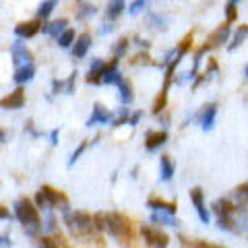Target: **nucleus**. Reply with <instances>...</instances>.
<instances>
[{
	"instance_id": "393cba45",
	"label": "nucleus",
	"mask_w": 248,
	"mask_h": 248,
	"mask_svg": "<svg viewBox=\"0 0 248 248\" xmlns=\"http://www.w3.org/2000/svg\"><path fill=\"white\" fill-rule=\"evenodd\" d=\"M56 4H58V0H44V2L37 6V19L46 21L52 15V11L56 9Z\"/></svg>"
},
{
	"instance_id": "2eb2a0df",
	"label": "nucleus",
	"mask_w": 248,
	"mask_h": 248,
	"mask_svg": "<svg viewBox=\"0 0 248 248\" xmlns=\"http://www.w3.org/2000/svg\"><path fill=\"white\" fill-rule=\"evenodd\" d=\"M124 79V75L118 71V60H114L110 64H106V71H104V77H102V83L104 85H118L120 81Z\"/></svg>"
},
{
	"instance_id": "c03bdc74",
	"label": "nucleus",
	"mask_w": 248,
	"mask_h": 248,
	"mask_svg": "<svg viewBox=\"0 0 248 248\" xmlns=\"http://www.w3.org/2000/svg\"><path fill=\"white\" fill-rule=\"evenodd\" d=\"M0 246H13L9 236H0Z\"/></svg>"
},
{
	"instance_id": "cd10ccee",
	"label": "nucleus",
	"mask_w": 248,
	"mask_h": 248,
	"mask_svg": "<svg viewBox=\"0 0 248 248\" xmlns=\"http://www.w3.org/2000/svg\"><path fill=\"white\" fill-rule=\"evenodd\" d=\"M128 118H130V116H128V108H120V110H118V114H116V118H112V126L114 128H120V126H124V124H128Z\"/></svg>"
},
{
	"instance_id": "473e14b6",
	"label": "nucleus",
	"mask_w": 248,
	"mask_h": 248,
	"mask_svg": "<svg viewBox=\"0 0 248 248\" xmlns=\"http://www.w3.org/2000/svg\"><path fill=\"white\" fill-rule=\"evenodd\" d=\"M87 145H89L87 141H83V143H81V145H79V147H77V149L73 151L71 159H68V168H73V166L77 164V161H79V157H81V155L85 153V149H87Z\"/></svg>"
},
{
	"instance_id": "9d476101",
	"label": "nucleus",
	"mask_w": 248,
	"mask_h": 248,
	"mask_svg": "<svg viewBox=\"0 0 248 248\" xmlns=\"http://www.w3.org/2000/svg\"><path fill=\"white\" fill-rule=\"evenodd\" d=\"M112 118H114V114L108 110L106 106L95 104V106H93V110H91V116L87 118V122H85V126L91 128V126H95V124H110Z\"/></svg>"
},
{
	"instance_id": "423d86ee",
	"label": "nucleus",
	"mask_w": 248,
	"mask_h": 248,
	"mask_svg": "<svg viewBox=\"0 0 248 248\" xmlns=\"http://www.w3.org/2000/svg\"><path fill=\"white\" fill-rule=\"evenodd\" d=\"M188 197H190V203L195 205L197 213H199V219L203 223H209L211 221V213L207 211L205 207V195H203V188H199V186H195V188L188 190Z\"/></svg>"
},
{
	"instance_id": "58836bf2",
	"label": "nucleus",
	"mask_w": 248,
	"mask_h": 248,
	"mask_svg": "<svg viewBox=\"0 0 248 248\" xmlns=\"http://www.w3.org/2000/svg\"><path fill=\"white\" fill-rule=\"evenodd\" d=\"M52 93H64V81H60V79H54L52 81Z\"/></svg>"
},
{
	"instance_id": "e433bc0d",
	"label": "nucleus",
	"mask_w": 248,
	"mask_h": 248,
	"mask_svg": "<svg viewBox=\"0 0 248 248\" xmlns=\"http://www.w3.org/2000/svg\"><path fill=\"white\" fill-rule=\"evenodd\" d=\"M75 83H77V71L64 81V93H66V95H73V93H75Z\"/></svg>"
},
{
	"instance_id": "09e8293b",
	"label": "nucleus",
	"mask_w": 248,
	"mask_h": 248,
	"mask_svg": "<svg viewBox=\"0 0 248 248\" xmlns=\"http://www.w3.org/2000/svg\"><path fill=\"white\" fill-rule=\"evenodd\" d=\"M232 2H236V4H238V2H240V0H232Z\"/></svg>"
},
{
	"instance_id": "6e6552de",
	"label": "nucleus",
	"mask_w": 248,
	"mask_h": 248,
	"mask_svg": "<svg viewBox=\"0 0 248 248\" xmlns=\"http://www.w3.org/2000/svg\"><path fill=\"white\" fill-rule=\"evenodd\" d=\"M42 31V19H33V21H21L15 25V35L19 40H31Z\"/></svg>"
},
{
	"instance_id": "1a4fd4ad",
	"label": "nucleus",
	"mask_w": 248,
	"mask_h": 248,
	"mask_svg": "<svg viewBox=\"0 0 248 248\" xmlns=\"http://www.w3.org/2000/svg\"><path fill=\"white\" fill-rule=\"evenodd\" d=\"M230 33H232V27L230 23H221V25H217V29H213L211 33H209L207 37V46L209 48H219V46H223L228 40H230Z\"/></svg>"
},
{
	"instance_id": "6ab92c4d",
	"label": "nucleus",
	"mask_w": 248,
	"mask_h": 248,
	"mask_svg": "<svg viewBox=\"0 0 248 248\" xmlns=\"http://www.w3.org/2000/svg\"><path fill=\"white\" fill-rule=\"evenodd\" d=\"M174 172H176V168L172 164V159H170V155H161L159 157V178H161V182L172 180Z\"/></svg>"
},
{
	"instance_id": "f8f14e48",
	"label": "nucleus",
	"mask_w": 248,
	"mask_h": 248,
	"mask_svg": "<svg viewBox=\"0 0 248 248\" xmlns=\"http://www.w3.org/2000/svg\"><path fill=\"white\" fill-rule=\"evenodd\" d=\"M215 116H217V104L203 106V110H201L199 116H197L201 128H203V130H213V126H215Z\"/></svg>"
},
{
	"instance_id": "de8ad7c7",
	"label": "nucleus",
	"mask_w": 248,
	"mask_h": 248,
	"mask_svg": "<svg viewBox=\"0 0 248 248\" xmlns=\"http://www.w3.org/2000/svg\"><path fill=\"white\" fill-rule=\"evenodd\" d=\"M244 75H246V81H248V64H246V68H244Z\"/></svg>"
},
{
	"instance_id": "dca6fc26",
	"label": "nucleus",
	"mask_w": 248,
	"mask_h": 248,
	"mask_svg": "<svg viewBox=\"0 0 248 248\" xmlns=\"http://www.w3.org/2000/svg\"><path fill=\"white\" fill-rule=\"evenodd\" d=\"M106 64H108V62H104V60L95 58V60L91 62V66H89V73H87V77H85V81H87V83H91V85H99V83H102L104 71H106Z\"/></svg>"
},
{
	"instance_id": "a211bd4d",
	"label": "nucleus",
	"mask_w": 248,
	"mask_h": 248,
	"mask_svg": "<svg viewBox=\"0 0 248 248\" xmlns=\"http://www.w3.org/2000/svg\"><path fill=\"white\" fill-rule=\"evenodd\" d=\"M33 75H35V64L33 62H27V64H23V66H17L13 79L17 85H25V83H29L31 79H33Z\"/></svg>"
},
{
	"instance_id": "72a5a7b5",
	"label": "nucleus",
	"mask_w": 248,
	"mask_h": 248,
	"mask_svg": "<svg viewBox=\"0 0 248 248\" xmlns=\"http://www.w3.org/2000/svg\"><path fill=\"white\" fill-rule=\"evenodd\" d=\"M130 62H133V64H143V66H145V64H155V62L149 58V54H147V52H139Z\"/></svg>"
},
{
	"instance_id": "4be33fe9",
	"label": "nucleus",
	"mask_w": 248,
	"mask_h": 248,
	"mask_svg": "<svg viewBox=\"0 0 248 248\" xmlns=\"http://www.w3.org/2000/svg\"><path fill=\"white\" fill-rule=\"evenodd\" d=\"M124 9H126V2H124V0H110V2H108V9H106V19L116 21L124 13Z\"/></svg>"
},
{
	"instance_id": "9b49d317",
	"label": "nucleus",
	"mask_w": 248,
	"mask_h": 248,
	"mask_svg": "<svg viewBox=\"0 0 248 248\" xmlns=\"http://www.w3.org/2000/svg\"><path fill=\"white\" fill-rule=\"evenodd\" d=\"M170 139L168 130H149L145 135V149L147 151H157L159 147H164L166 141Z\"/></svg>"
},
{
	"instance_id": "ea45409f",
	"label": "nucleus",
	"mask_w": 248,
	"mask_h": 248,
	"mask_svg": "<svg viewBox=\"0 0 248 248\" xmlns=\"http://www.w3.org/2000/svg\"><path fill=\"white\" fill-rule=\"evenodd\" d=\"M13 213L9 211V207H4V205H0V221H4V219H13Z\"/></svg>"
},
{
	"instance_id": "c85d7f7f",
	"label": "nucleus",
	"mask_w": 248,
	"mask_h": 248,
	"mask_svg": "<svg viewBox=\"0 0 248 248\" xmlns=\"http://www.w3.org/2000/svg\"><path fill=\"white\" fill-rule=\"evenodd\" d=\"M128 46H130V42L126 40V37L118 40V44L114 46V60H122V58H124V54L128 52Z\"/></svg>"
},
{
	"instance_id": "412c9836",
	"label": "nucleus",
	"mask_w": 248,
	"mask_h": 248,
	"mask_svg": "<svg viewBox=\"0 0 248 248\" xmlns=\"http://www.w3.org/2000/svg\"><path fill=\"white\" fill-rule=\"evenodd\" d=\"M147 207H149L151 211H168V213H176L178 211L176 201L174 203H168V201H164V199H149L147 201Z\"/></svg>"
},
{
	"instance_id": "f03ea898",
	"label": "nucleus",
	"mask_w": 248,
	"mask_h": 248,
	"mask_svg": "<svg viewBox=\"0 0 248 248\" xmlns=\"http://www.w3.org/2000/svg\"><path fill=\"white\" fill-rule=\"evenodd\" d=\"M93 223H95L97 232L118 240H130V234H133L128 217H124L122 213H116V211H97L93 215Z\"/></svg>"
},
{
	"instance_id": "a878e982",
	"label": "nucleus",
	"mask_w": 248,
	"mask_h": 248,
	"mask_svg": "<svg viewBox=\"0 0 248 248\" xmlns=\"http://www.w3.org/2000/svg\"><path fill=\"white\" fill-rule=\"evenodd\" d=\"M75 29H71V27H66L62 33L56 37V42H58V46L60 48H71V46L75 44Z\"/></svg>"
},
{
	"instance_id": "7ed1b4c3",
	"label": "nucleus",
	"mask_w": 248,
	"mask_h": 248,
	"mask_svg": "<svg viewBox=\"0 0 248 248\" xmlns=\"http://www.w3.org/2000/svg\"><path fill=\"white\" fill-rule=\"evenodd\" d=\"M62 223L71 232L73 238H87L95 230L93 217L87 211H79V209H66V211H62Z\"/></svg>"
},
{
	"instance_id": "0eeeda50",
	"label": "nucleus",
	"mask_w": 248,
	"mask_h": 248,
	"mask_svg": "<svg viewBox=\"0 0 248 248\" xmlns=\"http://www.w3.org/2000/svg\"><path fill=\"white\" fill-rule=\"evenodd\" d=\"M23 106H25V89H23V85H19L15 91H11L9 95L0 99V110H21Z\"/></svg>"
},
{
	"instance_id": "2f4dec72",
	"label": "nucleus",
	"mask_w": 248,
	"mask_h": 248,
	"mask_svg": "<svg viewBox=\"0 0 248 248\" xmlns=\"http://www.w3.org/2000/svg\"><path fill=\"white\" fill-rule=\"evenodd\" d=\"M190 48H192V33H188V35H184V40L178 44V54H180V56H186V54L190 52Z\"/></svg>"
},
{
	"instance_id": "ddd939ff",
	"label": "nucleus",
	"mask_w": 248,
	"mask_h": 248,
	"mask_svg": "<svg viewBox=\"0 0 248 248\" xmlns=\"http://www.w3.org/2000/svg\"><path fill=\"white\" fill-rule=\"evenodd\" d=\"M11 52H13L15 66H23V64H27V62H33V54L27 50V46L23 44V42H15Z\"/></svg>"
},
{
	"instance_id": "79ce46f5",
	"label": "nucleus",
	"mask_w": 248,
	"mask_h": 248,
	"mask_svg": "<svg viewBox=\"0 0 248 248\" xmlns=\"http://www.w3.org/2000/svg\"><path fill=\"white\" fill-rule=\"evenodd\" d=\"M58 139H60V130L54 128L52 133H50V143H52V145H58Z\"/></svg>"
},
{
	"instance_id": "b1692460",
	"label": "nucleus",
	"mask_w": 248,
	"mask_h": 248,
	"mask_svg": "<svg viewBox=\"0 0 248 248\" xmlns=\"http://www.w3.org/2000/svg\"><path fill=\"white\" fill-rule=\"evenodd\" d=\"M246 37H248V25H240V27L236 29L234 37H232V44H228V50H230V52L238 50L240 46H242V44L246 42Z\"/></svg>"
},
{
	"instance_id": "4468645a",
	"label": "nucleus",
	"mask_w": 248,
	"mask_h": 248,
	"mask_svg": "<svg viewBox=\"0 0 248 248\" xmlns=\"http://www.w3.org/2000/svg\"><path fill=\"white\" fill-rule=\"evenodd\" d=\"M91 44H93L91 33L77 35L75 37V44L71 46V48H73V56L75 58H85V56H87V52H89V48H91Z\"/></svg>"
},
{
	"instance_id": "37998d69",
	"label": "nucleus",
	"mask_w": 248,
	"mask_h": 248,
	"mask_svg": "<svg viewBox=\"0 0 248 248\" xmlns=\"http://www.w3.org/2000/svg\"><path fill=\"white\" fill-rule=\"evenodd\" d=\"M112 31H114V25H112V23H106V27H102V31H99V33L106 35V33H112Z\"/></svg>"
},
{
	"instance_id": "20e7f679",
	"label": "nucleus",
	"mask_w": 248,
	"mask_h": 248,
	"mask_svg": "<svg viewBox=\"0 0 248 248\" xmlns=\"http://www.w3.org/2000/svg\"><path fill=\"white\" fill-rule=\"evenodd\" d=\"M35 205L37 209H42V211H50V209H60V211H66L68 207V197L64 192H60L56 188H52V186L44 184L40 190L35 192Z\"/></svg>"
},
{
	"instance_id": "5701e85b",
	"label": "nucleus",
	"mask_w": 248,
	"mask_h": 248,
	"mask_svg": "<svg viewBox=\"0 0 248 248\" xmlns=\"http://www.w3.org/2000/svg\"><path fill=\"white\" fill-rule=\"evenodd\" d=\"M118 95H120V102L122 106H128V104H133V99H135V93H133V85H130L128 79H122L118 83Z\"/></svg>"
},
{
	"instance_id": "a19ab883",
	"label": "nucleus",
	"mask_w": 248,
	"mask_h": 248,
	"mask_svg": "<svg viewBox=\"0 0 248 248\" xmlns=\"http://www.w3.org/2000/svg\"><path fill=\"white\" fill-rule=\"evenodd\" d=\"M141 118H143V112H141V110H137V112L128 118V124H130V126H137V124L141 122Z\"/></svg>"
},
{
	"instance_id": "a18cd8bd",
	"label": "nucleus",
	"mask_w": 248,
	"mask_h": 248,
	"mask_svg": "<svg viewBox=\"0 0 248 248\" xmlns=\"http://www.w3.org/2000/svg\"><path fill=\"white\" fill-rule=\"evenodd\" d=\"M2 141H6V133H4V130H0V143H2Z\"/></svg>"
},
{
	"instance_id": "bb28decb",
	"label": "nucleus",
	"mask_w": 248,
	"mask_h": 248,
	"mask_svg": "<svg viewBox=\"0 0 248 248\" xmlns=\"http://www.w3.org/2000/svg\"><path fill=\"white\" fill-rule=\"evenodd\" d=\"M95 13H97V9H95L93 4L81 2V6L77 9V19H79V21H87V19H91V17H95Z\"/></svg>"
},
{
	"instance_id": "f257e3e1",
	"label": "nucleus",
	"mask_w": 248,
	"mask_h": 248,
	"mask_svg": "<svg viewBox=\"0 0 248 248\" xmlns=\"http://www.w3.org/2000/svg\"><path fill=\"white\" fill-rule=\"evenodd\" d=\"M13 215H15V219H17L21 226H23V230H25V234L29 238H40L42 236L44 230H42L40 209H37V205L31 199L21 197V199L15 201Z\"/></svg>"
},
{
	"instance_id": "c756f323",
	"label": "nucleus",
	"mask_w": 248,
	"mask_h": 248,
	"mask_svg": "<svg viewBox=\"0 0 248 248\" xmlns=\"http://www.w3.org/2000/svg\"><path fill=\"white\" fill-rule=\"evenodd\" d=\"M166 104H168V91H166V89H161V91H159V95H157V99L153 102V114H159V112L166 108Z\"/></svg>"
},
{
	"instance_id": "aec40b11",
	"label": "nucleus",
	"mask_w": 248,
	"mask_h": 248,
	"mask_svg": "<svg viewBox=\"0 0 248 248\" xmlns=\"http://www.w3.org/2000/svg\"><path fill=\"white\" fill-rule=\"evenodd\" d=\"M68 27V21L66 19H58V21H52V23H46V25H42V33H46V35H50V37H56L62 33Z\"/></svg>"
},
{
	"instance_id": "49530a36",
	"label": "nucleus",
	"mask_w": 248,
	"mask_h": 248,
	"mask_svg": "<svg viewBox=\"0 0 248 248\" xmlns=\"http://www.w3.org/2000/svg\"><path fill=\"white\" fill-rule=\"evenodd\" d=\"M240 188H244V190H248V182H244V184H240Z\"/></svg>"
},
{
	"instance_id": "39448f33",
	"label": "nucleus",
	"mask_w": 248,
	"mask_h": 248,
	"mask_svg": "<svg viewBox=\"0 0 248 248\" xmlns=\"http://www.w3.org/2000/svg\"><path fill=\"white\" fill-rule=\"evenodd\" d=\"M139 234L145 240L147 246H153V248H166L170 244V238L168 234H164L161 230H157L155 226H147V223H141L139 228Z\"/></svg>"
},
{
	"instance_id": "7c9ffc66",
	"label": "nucleus",
	"mask_w": 248,
	"mask_h": 248,
	"mask_svg": "<svg viewBox=\"0 0 248 248\" xmlns=\"http://www.w3.org/2000/svg\"><path fill=\"white\" fill-rule=\"evenodd\" d=\"M226 21L228 23H234L238 19V4L236 2H232V0H228V4H226Z\"/></svg>"
},
{
	"instance_id": "8fccbe9b",
	"label": "nucleus",
	"mask_w": 248,
	"mask_h": 248,
	"mask_svg": "<svg viewBox=\"0 0 248 248\" xmlns=\"http://www.w3.org/2000/svg\"><path fill=\"white\" fill-rule=\"evenodd\" d=\"M77 2H85V0H77Z\"/></svg>"
},
{
	"instance_id": "c9c22d12",
	"label": "nucleus",
	"mask_w": 248,
	"mask_h": 248,
	"mask_svg": "<svg viewBox=\"0 0 248 248\" xmlns=\"http://www.w3.org/2000/svg\"><path fill=\"white\" fill-rule=\"evenodd\" d=\"M147 4H149V0H135V2L128 6V13H130V15H139Z\"/></svg>"
},
{
	"instance_id": "4c0bfd02",
	"label": "nucleus",
	"mask_w": 248,
	"mask_h": 248,
	"mask_svg": "<svg viewBox=\"0 0 248 248\" xmlns=\"http://www.w3.org/2000/svg\"><path fill=\"white\" fill-rule=\"evenodd\" d=\"M164 19L159 17V15H151V17H147V25L149 27H159V29H166V25H164Z\"/></svg>"
},
{
	"instance_id": "f3484780",
	"label": "nucleus",
	"mask_w": 248,
	"mask_h": 248,
	"mask_svg": "<svg viewBox=\"0 0 248 248\" xmlns=\"http://www.w3.org/2000/svg\"><path fill=\"white\" fill-rule=\"evenodd\" d=\"M151 223H157V226H170V228L180 226L176 213H168V211H153L151 213Z\"/></svg>"
},
{
	"instance_id": "f704fd0d",
	"label": "nucleus",
	"mask_w": 248,
	"mask_h": 248,
	"mask_svg": "<svg viewBox=\"0 0 248 248\" xmlns=\"http://www.w3.org/2000/svg\"><path fill=\"white\" fill-rule=\"evenodd\" d=\"M37 240V246H48V248H56L58 244H62V242H58V240H54V238H48V236H40V238H35Z\"/></svg>"
}]
</instances>
